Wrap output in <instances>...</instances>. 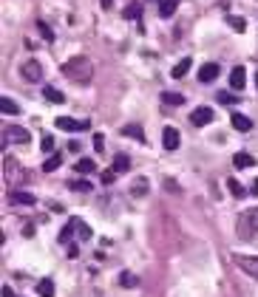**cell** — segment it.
I'll return each mask as SVG.
<instances>
[{"instance_id": "cell-36", "label": "cell", "mask_w": 258, "mask_h": 297, "mask_svg": "<svg viewBox=\"0 0 258 297\" xmlns=\"http://www.w3.org/2000/svg\"><path fill=\"white\" fill-rule=\"evenodd\" d=\"M114 178H117V170H105L102 173V184H114Z\"/></svg>"}, {"instance_id": "cell-41", "label": "cell", "mask_w": 258, "mask_h": 297, "mask_svg": "<svg viewBox=\"0 0 258 297\" xmlns=\"http://www.w3.org/2000/svg\"><path fill=\"white\" fill-rule=\"evenodd\" d=\"M255 88H258V74H255Z\"/></svg>"}, {"instance_id": "cell-19", "label": "cell", "mask_w": 258, "mask_h": 297, "mask_svg": "<svg viewBox=\"0 0 258 297\" xmlns=\"http://www.w3.org/2000/svg\"><path fill=\"white\" fill-rule=\"evenodd\" d=\"M37 294L40 297H54V280H40V283H37Z\"/></svg>"}, {"instance_id": "cell-26", "label": "cell", "mask_w": 258, "mask_h": 297, "mask_svg": "<svg viewBox=\"0 0 258 297\" xmlns=\"http://www.w3.org/2000/svg\"><path fill=\"white\" fill-rule=\"evenodd\" d=\"M162 102L165 105H184V97L182 94H173V91H165L162 94Z\"/></svg>"}, {"instance_id": "cell-10", "label": "cell", "mask_w": 258, "mask_h": 297, "mask_svg": "<svg viewBox=\"0 0 258 297\" xmlns=\"http://www.w3.org/2000/svg\"><path fill=\"white\" fill-rule=\"evenodd\" d=\"M244 82H247V74H244V68H233V71H230V88H233V91H241V88H244Z\"/></svg>"}, {"instance_id": "cell-39", "label": "cell", "mask_w": 258, "mask_h": 297, "mask_svg": "<svg viewBox=\"0 0 258 297\" xmlns=\"http://www.w3.org/2000/svg\"><path fill=\"white\" fill-rule=\"evenodd\" d=\"M99 6H102V9H111V6H114V0H99Z\"/></svg>"}, {"instance_id": "cell-14", "label": "cell", "mask_w": 258, "mask_h": 297, "mask_svg": "<svg viewBox=\"0 0 258 297\" xmlns=\"http://www.w3.org/2000/svg\"><path fill=\"white\" fill-rule=\"evenodd\" d=\"M156 6H159V17H173L179 0H156Z\"/></svg>"}, {"instance_id": "cell-23", "label": "cell", "mask_w": 258, "mask_h": 297, "mask_svg": "<svg viewBox=\"0 0 258 297\" xmlns=\"http://www.w3.org/2000/svg\"><path fill=\"white\" fill-rule=\"evenodd\" d=\"M111 170H117V173L131 170V158L128 156H117V158H114V164H111Z\"/></svg>"}, {"instance_id": "cell-5", "label": "cell", "mask_w": 258, "mask_h": 297, "mask_svg": "<svg viewBox=\"0 0 258 297\" xmlns=\"http://www.w3.org/2000/svg\"><path fill=\"white\" fill-rule=\"evenodd\" d=\"M20 74H23L26 82H40V79H43V65H40L37 60H29V62H23Z\"/></svg>"}, {"instance_id": "cell-29", "label": "cell", "mask_w": 258, "mask_h": 297, "mask_svg": "<svg viewBox=\"0 0 258 297\" xmlns=\"http://www.w3.org/2000/svg\"><path fill=\"white\" fill-rule=\"evenodd\" d=\"M227 187H230V193H233L235 198H244V195H247V190L241 187V184L235 181V178H227Z\"/></svg>"}, {"instance_id": "cell-34", "label": "cell", "mask_w": 258, "mask_h": 297, "mask_svg": "<svg viewBox=\"0 0 258 297\" xmlns=\"http://www.w3.org/2000/svg\"><path fill=\"white\" fill-rule=\"evenodd\" d=\"M94 150H97V153H102V150H105V139H102V133L94 136Z\"/></svg>"}, {"instance_id": "cell-33", "label": "cell", "mask_w": 258, "mask_h": 297, "mask_svg": "<svg viewBox=\"0 0 258 297\" xmlns=\"http://www.w3.org/2000/svg\"><path fill=\"white\" fill-rule=\"evenodd\" d=\"M219 102H224V105H235L239 99H235L233 94H224V91H221V94H219Z\"/></svg>"}, {"instance_id": "cell-8", "label": "cell", "mask_w": 258, "mask_h": 297, "mask_svg": "<svg viewBox=\"0 0 258 297\" xmlns=\"http://www.w3.org/2000/svg\"><path fill=\"white\" fill-rule=\"evenodd\" d=\"M235 263H239L241 269H244L250 278L258 280V258H247V255H235Z\"/></svg>"}, {"instance_id": "cell-11", "label": "cell", "mask_w": 258, "mask_h": 297, "mask_svg": "<svg viewBox=\"0 0 258 297\" xmlns=\"http://www.w3.org/2000/svg\"><path fill=\"white\" fill-rule=\"evenodd\" d=\"M216 77H219V65L216 62H207V65L199 68V82H213Z\"/></svg>"}, {"instance_id": "cell-22", "label": "cell", "mask_w": 258, "mask_h": 297, "mask_svg": "<svg viewBox=\"0 0 258 297\" xmlns=\"http://www.w3.org/2000/svg\"><path fill=\"white\" fill-rule=\"evenodd\" d=\"M122 136H131V139L145 142V136H142V127H139V125H125V127H122Z\"/></svg>"}, {"instance_id": "cell-32", "label": "cell", "mask_w": 258, "mask_h": 297, "mask_svg": "<svg viewBox=\"0 0 258 297\" xmlns=\"http://www.w3.org/2000/svg\"><path fill=\"white\" fill-rule=\"evenodd\" d=\"M77 232H80L82 241H91V226L85 224V221H80V226H77Z\"/></svg>"}, {"instance_id": "cell-20", "label": "cell", "mask_w": 258, "mask_h": 297, "mask_svg": "<svg viewBox=\"0 0 258 297\" xmlns=\"http://www.w3.org/2000/svg\"><path fill=\"white\" fill-rule=\"evenodd\" d=\"M0 110H3V113H9V116L20 113V108L14 105V99H9V97H0Z\"/></svg>"}, {"instance_id": "cell-38", "label": "cell", "mask_w": 258, "mask_h": 297, "mask_svg": "<svg viewBox=\"0 0 258 297\" xmlns=\"http://www.w3.org/2000/svg\"><path fill=\"white\" fill-rule=\"evenodd\" d=\"M68 258H77V255H80V246H77V243H68Z\"/></svg>"}, {"instance_id": "cell-7", "label": "cell", "mask_w": 258, "mask_h": 297, "mask_svg": "<svg viewBox=\"0 0 258 297\" xmlns=\"http://www.w3.org/2000/svg\"><path fill=\"white\" fill-rule=\"evenodd\" d=\"M216 119V113H213V110H210V108H204V105H202V108H196V110H193V113H190V122H193V125H196V127H204V125H210V122H213Z\"/></svg>"}, {"instance_id": "cell-40", "label": "cell", "mask_w": 258, "mask_h": 297, "mask_svg": "<svg viewBox=\"0 0 258 297\" xmlns=\"http://www.w3.org/2000/svg\"><path fill=\"white\" fill-rule=\"evenodd\" d=\"M3 297H14V291L9 289V286H3Z\"/></svg>"}, {"instance_id": "cell-17", "label": "cell", "mask_w": 258, "mask_h": 297, "mask_svg": "<svg viewBox=\"0 0 258 297\" xmlns=\"http://www.w3.org/2000/svg\"><path fill=\"white\" fill-rule=\"evenodd\" d=\"M131 195H134V198H142V195H147V178H145V176H139L134 184H131Z\"/></svg>"}, {"instance_id": "cell-2", "label": "cell", "mask_w": 258, "mask_h": 297, "mask_svg": "<svg viewBox=\"0 0 258 297\" xmlns=\"http://www.w3.org/2000/svg\"><path fill=\"white\" fill-rule=\"evenodd\" d=\"M239 238H252V235H258V207H250V210H244L239 215Z\"/></svg>"}, {"instance_id": "cell-6", "label": "cell", "mask_w": 258, "mask_h": 297, "mask_svg": "<svg viewBox=\"0 0 258 297\" xmlns=\"http://www.w3.org/2000/svg\"><path fill=\"white\" fill-rule=\"evenodd\" d=\"M162 145H165V150H179L182 136H179L176 127H165V130H162Z\"/></svg>"}, {"instance_id": "cell-28", "label": "cell", "mask_w": 258, "mask_h": 297, "mask_svg": "<svg viewBox=\"0 0 258 297\" xmlns=\"http://www.w3.org/2000/svg\"><path fill=\"white\" fill-rule=\"evenodd\" d=\"M227 23H230V29H233V31H239V34L247 29V20H244V17H235V14H230V17H227Z\"/></svg>"}, {"instance_id": "cell-9", "label": "cell", "mask_w": 258, "mask_h": 297, "mask_svg": "<svg viewBox=\"0 0 258 297\" xmlns=\"http://www.w3.org/2000/svg\"><path fill=\"white\" fill-rule=\"evenodd\" d=\"M9 204H14V207H31V204H34V195L23 193V190H14V193H9Z\"/></svg>"}, {"instance_id": "cell-25", "label": "cell", "mask_w": 258, "mask_h": 297, "mask_svg": "<svg viewBox=\"0 0 258 297\" xmlns=\"http://www.w3.org/2000/svg\"><path fill=\"white\" fill-rule=\"evenodd\" d=\"M94 170H97L94 158H80V162H77V173H82V176H85V173H94Z\"/></svg>"}, {"instance_id": "cell-1", "label": "cell", "mask_w": 258, "mask_h": 297, "mask_svg": "<svg viewBox=\"0 0 258 297\" xmlns=\"http://www.w3.org/2000/svg\"><path fill=\"white\" fill-rule=\"evenodd\" d=\"M62 77L71 79V82H77V85L91 82V77H94V62L88 60V57H71V60L62 62Z\"/></svg>"}, {"instance_id": "cell-30", "label": "cell", "mask_w": 258, "mask_h": 297, "mask_svg": "<svg viewBox=\"0 0 258 297\" xmlns=\"http://www.w3.org/2000/svg\"><path fill=\"white\" fill-rule=\"evenodd\" d=\"M14 173H17V164H14L12 156H6V181H9V184L14 181Z\"/></svg>"}, {"instance_id": "cell-18", "label": "cell", "mask_w": 258, "mask_h": 297, "mask_svg": "<svg viewBox=\"0 0 258 297\" xmlns=\"http://www.w3.org/2000/svg\"><path fill=\"white\" fill-rule=\"evenodd\" d=\"M233 164H235L239 170H247V167H252V164H255V158H252L250 153H235V156H233Z\"/></svg>"}, {"instance_id": "cell-24", "label": "cell", "mask_w": 258, "mask_h": 297, "mask_svg": "<svg viewBox=\"0 0 258 297\" xmlns=\"http://www.w3.org/2000/svg\"><path fill=\"white\" fill-rule=\"evenodd\" d=\"M60 164H62V156H60V153H54V156H51L49 162H43V173H54V170L60 167Z\"/></svg>"}, {"instance_id": "cell-3", "label": "cell", "mask_w": 258, "mask_h": 297, "mask_svg": "<svg viewBox=\"0 0 258 297\" xmlns=\"http://www.w3.org/2000/svg\"><path fill=\"white\" fill-rule=\"evenodd\" d=\"M54 125L60 127V130H68V133H80V130H88L91 127V122H77V119H71V116H57L54 119Z\"/></svg>"}, {"instance_id": "cell-37", "label": "cell", "mask_w": 258, "mask_h": 297, "mask_svg": "<svg viewBox=\"0 0 258 297\" xmlns=\"http://www.w3.org/2000/svg\"><path fill=\"white\" fill-rule=\"evenodd\" d=\"M40 31H43V37H46V40H54V31H51L49 26L43 23V20H40Z\"/></svg>"}, {"instance_id": "cell-16", "label": "cell", "mask_w": 258, "mask_h": 297, "mask_svg": "<svg viewBox=\"0 0 258 297\" xmlns=\"http://www.w3.org/2000/svg\"><path fill=\"white\" fill-rule=\"evenodd\" d=\"M190 65H193V62H190V57H184L182 62H176V68H173V71H170V77H173V79H182V77H187V71H190Z\"/></svg>"}, {"instance_id": "cell-35", "label": "cell", "mask_w": 258, "mask_h": 297, "mask_svg": "<svg viewBox=\"0 0 258 297\" xmlns=\"http://www.w3.org/2000/svg\"><path fill=\"white\" fill-rule=\"evenodd\" d=\"M119 283H122V286H136V283H139V280H136L134 275H128V272H125L122 278H119Z\"/></svg>"}, {"instance_id": "cell-13", "label": "cell", "mask_w": 258, "mask_h": 297, "mask_svg": "<svg viewBox=\"0 0 258 297\" xmlns=\"http://www.w3.org/2000/svg\"><path fill=\"white\" fill-rule=\"evenodd\" d=\"M43 97L49 99V102H54V105H62V102H66V94L57 91L54 85H46V88H43Z\"/></svg>"}, {"instance_id": "cell-12", "label": "cell", "mask_w": 258, "mask_h": 297, "mask_svg": "<svg viewBox=\"0 0 258 297\" xmlns=\"http://www.w3.org/2000/svg\"><path fill=\"white\" fill-rule=\"evenodd\" d=\"M77 226H80V218H71V221H68V224L60 230V235H57V238H60V243H68V241H71V235L77 232Z\"/></svg>"}, {"instance_id": "cell-27", "label": "cell", "mask_w": 258, "mask_h": 297, "mask_svg": "<svg viewBox=\"0 0 258 297\" xmlns=\"http://www.w3.org/2000/svg\"><path fill=\"white\" fill-rule=\"evenodd\" d=\"M125 17H128V20H139L142 17V6H139V3H131V6H125Z\"/></svg>"}, {"instance_id": "cell-21", "label": "cell", "mask_w": 258, "mask_h": 297, "mask_svg": "<svg viewBox=\"0 0 258 297\" xmlns=\"http://www.w3.org/2000/svg\"><path fill=\"white\" fill-rule=\"evenodd\" d=\"M68 190H74V193H91V181L74 178V181H68Z\"/></svg>"}, {"instance_id": "cell-4", "label": "cell", "mask_w": 258, "mask_h": 297, "mask_svg": "<svg viewBox=\"0 0 258 297\" xmlns=\"http://www.w3.org/2000/svg\"><path fill=\"white\" fill-rule=\"evenodd\" d=\"M29 142V130L26 127H6V136H3V150H6L9 145H26Z\"/></svg>"}, {"instance_id": "cell-31", "label": "cell", "mask_w": 258, "mask_h": 297, "mask_svg": "<svg viewBox=\"0 0 258 297\" xmlns=\"http://www.w3.org/2000/svg\"><path fill=\"white\" fill-rule=\"evenodd\" d=\"M40 147H43V153H51V150H54V136L46 133L43 139H40Z\"/></svg>"}, {"instance_id": "cell-15", "label": "cell", "mask_w": 258, "mask_h": 297, "mask_svg": "<svg viewBox=\"0 0 258 297\" xmlns=\"http://www.w3.org/2000/svg\"><path fill=\"white\" fill-rule=\"evenodd\" d=\"M233 127L241 130V133H247V130H252V119L244 113H233Z\"/></svg>"}]
</instances>
